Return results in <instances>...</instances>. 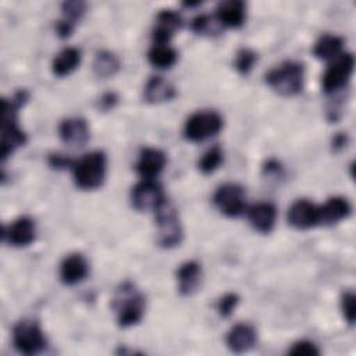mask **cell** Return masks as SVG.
<instances>
[{"mask_svg":"<svg viewBox=\"0 0 356 356\" xmlns=\"http://www.w3.org/2000/svg\"><path fill=\"white\" fill-rule=\"evenodd\" d=\"M266 83L281 96H295L305 85V67L298 61H284L271 68L266 76Z\"/></svg>","mask_w":356,"mask_h":356,"instance_id":"277c9868","label":"cell"},{"mask_svg":"<svg viewBox=\"0 0 356 356\" xmlns=\"http://www.w3.org/2000/svg\"><path fill=\"white\" fill-rule=\"evenodd\" d=\"M145 296L136 289L131 281H125L117 289L113 307L117 314V324L121 328H128L138 324L145 314Z\"/></svg>","mask_w":356,"mask_h":356,"instance_id":"7a4b0ae2","label":"cell"},{"mask_svg":"<svg viewBox=\"0 0 356 356\" xmlns=\"http://www.w3.org/2000/svg\"><path fill=\"white\" fill-rule=\"evenodd\" d=\"M289 355H295V356H316L320 353V350L317 349V346L306 339L298 341L292 345V348L288 350Z\"/></svg>","mask_w":356,"mask_h":356,"instance_id":"1f68e13d","label":"cell"},{"mask_svg":"<svg viewBox=\"0 0 356 356\" xmlns=\"http://www.w3.org/2000/svg\"><path fill=\"white\" fill-rule=\"evenodd\" d=\"M175 95H177V90H175L174 85L159 75L150 76L143 89L145 100L147 103H153V104L170 102L175 97Z\"/></svg>","mask_w":356,"mask_h":356,"instance_id":"44dd1931","label":"cell"},{"mask_svg":"<svg viewBox=\"0 0 356 356\" xmlns=\"http://www.w3.org/2000/svg\"><path fill=\"white\" fill-rule=\"evenodd\" d=\"M346 143V136L339 134L334 138V147H343V145Z\"/></svg>","mask_w":356,"mask_h":356,"instance_id":"8d00e7d4","label":"cell"},{"mask_svg":"<svg viewBox=\"0 0 356 356\" xmlns=\"http://www.w3.org/2000/svg\"><path fill=\"white\" fill-rule=\"evenodd\" d=\"M350 211V203L345 197H330L323 206H318V225H334L349 217Z\"/></svg>","mask_w":356,"mask_h":356,"instance_id":"ffe728a7","label":"cell"},{"mask_svg":"<svg viewBox=\"0 0 356 356\" xmlns=\"http://www.w3.org/2000/svg\"><path fill=\"white\" fill-rule=\"evenodd\" d=\"M341 309L345 320L349 324L355 323V295L353 292H345L341 298Z\"/></svg>","mask_w":356,"mask_h":356,"instance_id":"d6a6232c","label":"cell"},{"mask_svg":"<svg viewBox=\"0 0 356 356\" xmlns=\"http://www.w3.org/2000/svg\"><path fill=\"white\" fill-rule=\"evenodd\" d=\"M81 50L72 46L60 50L51 61V71L56 76H67L81 64Z\"/></svg>","mask_w":356,"mask_h":356,"instance_id":"603a6c76","label":"cell"},{"mask_svg":"<svg viewBox=\"0 0 356 356\" xmlns=\"http://www.w3.org/2000/svg\"><path fill=\"white\" fill-rule=\"evenodd\" d=\"M257 342V332L250 324L239 323L235 324L225 337L228 349L234 353L249 352Z\"/></svg>","mask_w":356,"mask_h":356,"instance_id":"e0dca14e","label":"cell"},{"mask_svg":"<svg viewBox=\"0 0 356 356\" xmlns=\"http://www.w3.org/2000/svg\"><path fill=\"white\" fill-rule=\"evenodd\" d=\"M167 164V156L163 150L156 147H143L139 153L135 170L142 179H154L164 170Z\"/></svg>","mask_w":356,"mask_h":356,"instance_id":"9a60e30c","label":"cell"},{"mask_svg":"<svg viewBox=\"0 0 356 356\" xmlns=\"http://www.w3.org/2000/svg\"><path fill=\"white\" fill-rule=\"evenodd\" d=\"M238 303H239V296L236 293H234V292L225 293L217 302V312H218V314L221 317L227 318V317H229L232 314V312L235 310Z\"/></svg>","mask_w":356,"mask_h":356,"instance_id":"f546056e","label":"cell"},{"mask_svg":"<svg viewBox=\"0 0 356 356\" xmlns=\"http://www.w3.org/2000/svg\"><path fill=\"white\" fill-rule=\"evenodd\" d=\"M224 159V153L222 149L216 145L213 147H210L207 152H204V154L202 156V159L199 160V170L203 174H211L214 172L222 163Z\"/></svg>","mask_w":356,"mask_h":356,"instance_id":"83f0119b","label":"cell"},{"mask_svg":"<svg viewBox=\"0 0 356 356\" xmlns=\"http://www.w3.org/2000/svg\"><path fill=\"white\" fill-rule=\"evenodd\" d=\"M13 343L19 353L38 355L47 346L40 325L33 320H21L13 328Z\"/></svg>","mask_w":356,"mask_h":356,"instance_id":"8992f818","label":"cell"},{"mask_svg":"<svg viewBox=\"0 0 356 356\" xmlns=\"http://www.w3.org/2000/svg\"><path fill=\"white\" fill-rule=\"evenodd\" d=\"M74 31V22L68 21V19H61V21H57L56 22V33L61 38V39H65L68 36H71Z\"/></svg>","mask_w":356,"mask_h":356,"instance_id":"d590c367","label":"cell"},{"mask_svg":"<svg viewBox=\"0 0 356 356\" xmlns=\"http://www.w3.org/2000/svg\"><path fill=\"white\" fill-rule=\"evenodd\" d=\"M120 67H121L120 58L114 53H111L108 50L99 51L95 56L93 65H92L93 74L97 78H102V79H107V78L114 76L118 72Z\"/></svg>","mask_w":356,"mask_h":356,"instance_id":"d4e9b609","label":"cell"},{"mask_svg":"<svg viewBox=\"0 0 356 356\" xmlns=\"http://www.w3.org/2000/svg\"><path fill=\"white\" fill-rule=\"evenodd\" d=\"M191 28L195 33L203 35V36H214L221 33V29H224V26L220 24L216 15H207V14L196 15L191 22Z\"/></svg>","mask_w":356,"mask_h":356,"instance_id":"4316f807","label":"cell"},{"mask_svg":"<svg viewBox=\"0 0 356 356\" xmlns=\"http://www.w3.org/2000/svg\"><path fill=\"white\" fill-rule=\"evenodd\" d=\"M224 125L222 117L214 110L193 113L185 122L184 136L191 142H202L217 135Z\"/></svg>","mask_w":356,"mask_h":356,"instance_id":"52a82bcc","label":"cell"},{"mask_svg":"<svg viewBox=\"0 0 356 356\" xmlns=\"http://www.w3.org/2000/svg\"><path fill=\"white\" fill-rule=\"evenodd\" d=\"M202 278V267L195 260H188L182 263L177 270V281H178V291L184 296L192 295Z\"/></svg>","mask_w":356,"mask_h":356,"instance_id":"7402d4cb","label":"cell"},{"mask_svg":"<svg viewBox=\"0 0 356 356\" xmlns=\"http://www.w3.org/2000/svg\"><path fill=\"white\" fill-rule=\"evenodd\" d=\"M35 238L36 225L35 221L28 216H22L14 220L8 227H4L3 229V239L15 248L29 246Z\"/></svg>","mask_w":356,"mask_h":356,"instance_id":"8fae6325","label":"cell"},{"mask_svg":"<svg viewBox=\"0 0 356 356\" xmlns=\"http://www.w3.org/2000/svg\"><path fill=\"white\" fill-rule=\"evenodd\" d=\"M214 15L224 28H239L246 19V4L242 0L220 1Z\"/></svg>","mask_w":356,"mask_h":356,"instance_id":"d6986e66","label":"cell"},{"mask_svg":"<svg viewBox=\"0 0 356 356\" xmlns=\"http://www.w3.org/2000/svg\"><path fill=\"white\" fill-rule=\"evenodd\" d=\"M47 163L51 168H56V170H64V168H71L74 167L75 164V160L70 159L68 156L65 154H60V153H51L49 154V159H47Z\"/></svg>","mask_w":356,"mask_h":356,"instance_id":"836d02e7","label":"cell"},{"mask_svg":"<svg viewBox=\"0 0 356 356\" xmlns=\"http://www.w3.org/2000/svg\"><path fill=\"white\" fill-rule=\"evenodd\" d=\"M29 93L26 90H18L8 100H1V160L4 161L11 153L26 142L25 132L17 122L18 110L26 103Z\"/></svg>","mask_w":356,"mask_h":356,"instance_id":"6da1fadb","label":"cell"},{"mask_svg":"<svg viewBox=\"0 0 356 356\" xmlns=\"http://www.w3.org/2000/svg\"><path fill=\"white\" fill-rule=\"evenodd\" d=\"M288 222L296 229H309L318 225V206L307 199L295 200L288 210Z\"/></svg>","mask_w":356,"mask_h":356,"instance_id":"5bb4252c","label":"cell"},{"mask_svg":"<svg viewBox=\"0 0 356 356\" xmlns=\"http://www.w3.org/2000/svg\"><path fill=\"white\" fill-rule=\"evenodd\" d=\"M89 274V263L81 253H71L60 264V280L65 285H76Z\"/></svg>","mask_w":356,"mask_h":356,"instance_id":"2e32d148","label":"cell"},{"mask_svg":"<svg viewBox=\"0 0 356 356\" xmlns=\"http://www.w3.org/2000/svg\"><path fill=\"white\" fill-rule=\"evenodd\" d=\"M107 157L100 150H93L79 160H75L72 177L75 185L82 191H95L100 188L106 179Z\"/></svg>","mask_w":356,"mask_h":356,"instance_id":"3957f363","label":"cell"},{"mask_svg":"<svg viewBox=\"0 0 356 356\" xmlns=\"http://www.w3.org/2000/svg\"><path fill=\"white\" fill-rule=\"evenodd\" d=\"M182 26L181 15L174 10H161L156 15V24L152 31L153 44H164L170 43L171 38L179 31Z\"/></svg>","mask_w":356,"mask_h":356,"instance_id":"4fadbf2b","label":"cell"},{"mask_svg":"<svg viewBox=\"0 0 356 356\" xmlns=\"http://www.w3.org/2000/svg\"><path fill=\"white\" fill-rule=\"evenodd\" d=\"M257 61V53L253 51L252 49H248V47H242L236 51L235 54V63H234V67L235 70L242 74V75H246L252 71L254 63Z\"/></svg>","mask_w":356,"mask_h":356,"instance_id":"f1b7e54d","label":"cell"},{"mask_svg":"<svg viewBox=\"0 0 356 356\" xmlns=\"http://www.w3.org/2000/svg\"><path fill=\"white\" fill-rule=\"evenodd\" d=\"M58 136L71 147L85 146L90 138L86 120L82 117H70L63 120L58 125Z\"/></svg>","mask_w":356,"mask_h":356,"instance_id":"7c38bea8","label":"cell"},{"mask_svg":"<svg viewBox=\"0 0 356 356\" xmlns=\"http://www.w3.org/2000/svg\"><path fill=\"white\" fill-rule=\"evenodd\" d=\"M153 213L157 225V243L164 249L178 246L182 242L184 229L177 207L171 200L164 197Z\"/></svg>","mask_w":356,"mask_h":356,"instance_id":"5b68a950","label":"cell"},{"mask_svg":"<svg viewBox=\"0 0 356 356\" xmlns=\"http://www.w3.org/2000/svg\"><path fill=\"white\" fill-rule=\"evenodd\" d=\"M61 10H63V14L65 17V19L74 22L75 19L81 18L86 10V3L83 1H64L61 4Z\"/></svg>","mask_w":356,"mask_h":356,"instance_id":"4dcf8cb0","label":"cell"},{"mask_svg":"<svg viewBox=\"0 0 356 356\" xmlns=\"http://www.w3.org/2000/svg\"><path fill=\"white\" fill-rule=\"evenodd\" d=\"M118 103V96L114 92H107L99 99V108L103 111L111 110Z\"/></svg>","mask_w":356,"mask_h":356,"instance_id":"e575fe53","label":"cell"},{"mask_svg":"<svg viewBox=\"0 0 356 356\" xmlns=\"http://www.w3.org/2000/svg\"><path fill=\"white\" fill-rule=\"evenodd\" d=\"M147 60L154 68H171L178 60V51L170 44H153L147 53Z\"/></svg>","mask_w":356,"mask_h":356,"instance_id":"484cf974","label":"cell"},{"mask_svg":"<svg viewBox=\"0 0 356 356\" xmlns=\"http://www.w3.org/2000/svg\"><path fill=\"white\" fill-rule=\"evenodd\" d=\"M342 47H343V39L341 36L325 33V35H321L314 43L313 54L318 60L331 61L342 53Z\"/></svg>","mask_w":356,"mask_h":356,"instance_id":"cb8c5ba5","label":"cell"},{"mask_svg":"<svg viewBox=\"0 0 356 356\" xmlns=\"http://www.w3.org/2000/svg\"><path fill=\"white\" fill-rule=\"evenodd\" d=\"M248 220L253 229L261 234L273 231L277 221V207L270 202H259L248 209Z\"/></svg>","mask_w":356,"mask_h":356,"instance_id":"ac0fdd59","label":"cell"},{"mask_svg":"<svg viewBox=\"0 0 356 356\" xmlns=\"http://www.w3.org/2000/svg\"><path fill=\"white\" fill-rule=\"evenodd\" d=\"M355 68V56L352 53H341L338 57L330 61L323 75V90L325 93H334L346 86Z\"/></svg>","mask_w":356,"mask_h":356,"instance_id":"ba28073f","label":"cell"},{"mask_svg":"<svg viewBox=\"0 0 356 356\" xmlns=\"http://www.w3.org/2000/svg\"><path fill=\"white\" fill-rule=\"evenodd\" d=\"M216 207L227 217H238L246 211V193L238 184H224L213 195Z\"/></svg>","mask_w":356,"mask_h":356,"instance_id":"9c48e42d","label":"cell"},{"mask_svg":"<svg viewBox=\"0 0 356 356\" xmlns=\"http://www.w3.org/2000/svg\"><path fill=\"white\" fill-rule=\"evenodd\" d=\"M165 197L161 185L154 179H142L131 189V204L138 211H154Z\"/></svg>","mask_w":356,"mask_h":356,"instance_id":"30bf717a","label":"cell"}]
</instances>
